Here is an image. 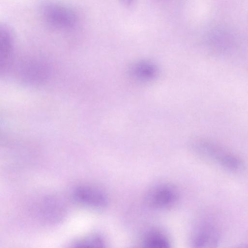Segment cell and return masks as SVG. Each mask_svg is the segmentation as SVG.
<instances>
[{"instance_id": "obj_8", "label": "cell", "mask_w": 248, "mask_h": 248, "mask_svg": "<svg viewBox=\"0 0 248 248\" xmlns=\"http://www.w3.org/2000/svg\"><path fill=\"white\" fill-rule=\"evenodd\" d=\"M64 208L61 202L53 198H46L42 203L41 214L49 222L58 221L63 216Z\"/></svg>"}, {"instance_id": "obj_7", "label": "cell", "mask_w": 248, "mask_h": 248, "mask_svg": "<svg viewBox=\"0 0 248 248\" xmlns=\"http://www.w3.org/2000/svg\"><path fill=\"white\" fill-rule=\"evenodd\" d=\"M219 240L218 232L213 228L205 226L198 230L194 234L193 244L197 248L214 247Z\"/></svg>"}, {"instance_id": "obj_6", "label": "cell", "mask_w": 248, "mask_h": 248, "mask_svg": "<svg viewBox=\"0 0 248 248\" xmlns=\"http://www.w3.org/2000/svg\"><path fill=\"white\" fill-rule=\"evenodd\" d=\"M13 32L10 28L3 24L0 26V61L3 62L4 67L9 62L14 47Z\"/></svg>"}, {"instance_id": "obj_3", "label": "cell", "mask_w": 248, "mask_h": 248, "mask_svg": "<svg viewBox=\"0 0 248 248\" xmlns=\"http://www.w3.org/2000/svg\"><path fill=\"white\" fill-rule=\"evenodd\" d=\"M178 192L171 185L162 184L150 188L145 197V202L149 207L157 209L171 207L177 202Z\"/></svg>"}, {"instance_id": "obj_4", "label": "cell", "mask_w": 248, "mask_h": 248, "mask_svg": "<svg viewBox=\"0 0 248 248\" xmlns=\"http://www.w3.org/2000/svg\"><path fill=\"white\" fill-rule=\"evenodd\" d=\"M73 195L77 202L92 208L103 209L108 204L106 194L101 190L92 186H78L74 189Z\"/></svg>"}, {"instance_id": "obj_9", "label": "cell", "mask_w": 248, "mask_h": 248, "mask_svg": "<svg viewBox=\"0 0 248 248\" xmlns=\"http://www.w3.org/2000/svg\"><path fill=\"white\" fill-rule=\"evenodd\" d=\"M145 247L149 248H168L170 243L168 238L163 234L157 232L148 233L143 240Z\"/></svg>"}, {"instance_id": "obj_10", "label": "cell", "mask_w": 248, "mask_h": 248, "mask_svg": "<svg viewBox=\"0 0 248 248\" xmlns=\"http://www.w3.org/2000/svg\"><path fill=\"white\" fill-rule=\"evenodd\" d=\"M105 242L99 235H92L77 240L72 244L74 247H104Z\"/></svg>"}, {"instance_id": "obj_1", "label": "cell", "mask_w": 248, "mask_h": 248, "mask_svg": "<svg viewBox=\"0 0 248 248\" xmlns=\"http://www.w3.org/2000/svg\"><path fill=\"white\" fill-rule=\"evenodd\" d=\"M196 154L220 165L228 170L240 172L244 169L243 162L237 157L205 141L195 140L191 144Z\"/></svg>"}, {"instance_id": "obj_5", "label": "cell", "mask_w": 248, "mask_h": 248, "mask_svg": "<svg viewBox=\"0 0 248 248\" xmlns=\"http://www.w3.org/2000/svg\"><path fill=\"white\" fill-rule=\"evenodd\" d=\"M155 64L147 61L137 62L131 65L129 72L134 79L140 81H148L154 79L157 74Z\"/></svg>"}, {"instance_id": "obj_2", "label": "cell", "mask_w": 248, "mask_h": 248, "mask_svg": "<svg viewBox=\"0 0 248 248\" xmlns=\"http://www.w3.org/2000/svg\"><path fill=\"white\" fill-rule=\"evenodd\" d=\"M42 16L45 22L56 29L66 30L73 28L77 16L69 7L57 2H47L43 5Z\"/></svg>"}, {"instance_id": "obj_11", "label": "cell", "mask_w": 248, "mask_h": 248, "mask_svg": "<svg viewBox=\"0 0 248 248\" xmlns=\"http://www.w3.org/2000/svg\"><path fill=\"white\" fill-rule=\"evenodd\" d=\"M119 2L124 6H129L131 5L134 0H118Z\"/></svg>"}]
</instances>
